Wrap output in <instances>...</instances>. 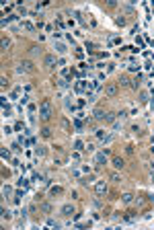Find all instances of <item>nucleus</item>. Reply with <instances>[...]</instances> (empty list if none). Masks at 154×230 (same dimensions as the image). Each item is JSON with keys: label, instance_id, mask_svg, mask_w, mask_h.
Returning <instances> with one entry per match:
<instances>
[{"label": "nucleus", "instance_id": "nucleus-1", "mask_svg": "<svg viewBox=\"0 0 154 230\" xmlns=\"http://www.w3.org/2000/svg\"><path fill=\"white\" fill-rule=\"evenodd\" d=\"M52 115H54L52 101H50V99H43L41 105H39V117H41L43 121H50V119H52Z\"/></svg>", "mask_w": 154, "mask_h": 230}, {"label": "nucleus", "instance_id": "nucleus-2", "mask_svg": "<svg viewBox=\"0 0 154 230\" xmlns=\"http://www.w3.org/2000/svg\"><path fill=\"white\" fill-rule=\"evenodd\" d=\"M95 193H97L99 197H105V195L109 193V187H107V183H105V181H99L97 185H95Z\"/></svg>", "mask_w": 154, "mask_h": 230}, {"label": "nucleus", "instance_id": "nucleus-3", "mask_svg": "<svg viewBox=\"0 0 154 230\" xmlns=\"http://www.w3.org/2000/svg\"><path fill=\"white\" fill-rule=\"evenodd\" d=\"M16 70H19V72H33V64H31L29 60H25V62H21V64H19Z\"/></svg>", "mask_w": 154, "mask_h": 230}, {"label": "nucleus", "instance_id": "nucleus-4", "mask_svg": "<svg viewBox=\"0 0 154 230\" xmlns=\"http://www.w3.org/2000/svg\"><path fill=\"white\" fill-rule=\"evenodd\" d=\"M117 93H119V86H117V84H109V86L105 88V95H107V97H111V99L117 97Z\"/></svg>", "mask_w": 154, "mask_h": 230}, {"label": "nucleus", "instance_id": "nucleus-5", "mask_svg": "<svg viewBox=\"0 0 154 230\" xmlns=\"http://www.w3.org/2000/svg\"><path fill=\"white\" fill-rule=\"evenodd\" d=\"M76 212H74V205L72 203H66V205H62V216H66V218H70V216H74Z\"/></svg>", "mask_w": 154, "mask_h": 230}, {"label": "nucleus", "instance_id": "nucleus-6", "mask_svg": "<svg viewBox=\"0 0 154 230\" xmlns=\"http://www.w3.org/2000/svg\"><path fill=\"white\" fill-rule=\"evenodd\" d=\"M43 64H45V68H47V70H52V68H56V56L47 54V56H45V60H43Z\"/></svg>", "mask_w": 154, "mask_h": 230}, {"label": "nucleus", "instance_id": "nucleus-7", "mask_svg": "<svg viewBox=\"0 0 154 230\" xmlns=\"http://www.w3.org/2000/svg\"><path fill=\"white\" fill-rule=\"evenodd\" d=\"M105 115H107V111H105V109H101V107H97V109H95V113H93V119L103 121V119H105Z\"/></svg>", "mask_w": 154, "mask_h": 230}, {"label": "nucleus", "instance_id": "nucleus-8", "mask_svg": "<svg viewBox=\"0 0 154 230\" xmlns=\"http://www.w3.org/2000/svg\"><path fill=\"white\" fill-rule=\"evenodd\" d=\"M111 163H113L115 169H123V167H125V163H123V158H121V156H113Z\"/></svg>", "mask_w": 154, "mask_h": 230}, {"label": "nucleus", "instance_id": "nucleus-9", "mask_svg": "<svg viewBox=\"0 0 154 230\" xmlns=\"http://www.w3.org/2000/svg\"><path fill=\"white\" fill-rule=\"evenodd\" d=\"M107 163V152L103 150L101 154H97V167H101V165H105Z\"/></svg>", "mask_w": 154, "mask_h": 230}, {"label": "nucleus", "instance_id": "nucleus-10", "mask_svg": "<svg viewBox=\"0 0 154 230\" xmlns=\"http://www.w3.org/2000/svg\"><path fill=\"white\" fill-rule=\"evenodd\" d=\"M95 181V175H84V177H80V183H82V185H89V183H93Z\"/></svg>", "mask_w": 154, "mask_h": 230}, {"label": "nucleus", "instance_id": "nucleus-11", "mask_svg": "<svg viewBox=\"0 0 154 230\" xmlns=\"http://www.w3.org/2000/svg\"><path fill=\"white\" fill-rule=\"evenodd\" d=\"M136 216H138V212H125V216H123V220H125V222H131V220H134Z\"/></svg>", "mask_w": 154, "mask_h": 230}, {"label": "nucleus", "instance_id": "nucleus-12", "mask_svg": "<svg viewBox=\"0 0 154 230\" xmlns=\"http://www.w3.org/2000/svg\"><path fill=\"white\" fill-rule=\"evenodd\" d=\"M103 121H105V123H113V121H115V113H109V111H107V115H105Z\"/></svg>", "mask_w": 154, "mask_h": 230}, {"label": "nucleus", "instance_id": "nucleus-13", "mask_svg": "<svg viewBox=\"0 0 154 230\" xmlns=\"http://www.w3.org/2000/svg\"><path fill=\"white\" fill-rule=\"evenodd\" d=\"M121 201L123 203H131V201H134V195H131V193H123L121 195Z\"/></svg>", "mask_w": 154, "mask_h": 230}, {"label": "nucleus", "instance_id": "nucleus-14", "mask_svg": "<svg viewBox=\"0 0 154 230\" xmlns=\"http://www.w3.org/2000/svg\"><path fill=\"white\" fill-rule=\"evenodd\" d=\"M62 193H64L62 187H52V189H50V195H54V197H56V195H62Z\"/></svg>", "mask_w": 154, "mask_h": 230}, {"label": "nucleus", "instance_id": "nucleus-15", "mask_svg": "<svg viewBox=\"0 0 154 230\" xmlns=\"http://www.w3.org/2000/svg\"><path fill=\"white\" fill-rule=\"evenodd\" d=\"M39 210H41L43 214H50V212H52V205H50V203H41V205H39Z\"/></svg>", "mask_w": 154, "mask_h": 230}, {"label": "nucleus", "instance_id": "nucleus-16", "mask_svg": "<svg viewBox=\"0 0 154 230\" xmlns=\"http://www.w3.org/2000/svg\"><path fill=\"white\" fill-rule=\"evenodd\" d=\"M35 156L43 158V156H45V148H41V146H35Z\"/></svg>", "mask_w": 154, "mask_h": 230}, {"label": "nucleus", "instance_id": "nucleus-17", "mask_svg": "<svg viewBox=\"0 0 154 230\" xmlns=\"http://www.w3.org/2000/svg\"><path fill=\"white\" fill-rule=\"evenodd\" d=\"M82 90H86V82H84V80L76 82V93H82Z\"/></svg>", "mask_w": 154, "mask_h": 230}, {"label": "nucleus", "instance_id": "nucleus-18", "mask_svg": "<svg viewBox=\"0 0 154 230\" xmlns=\"http://www.w3.org/2000/svg\"><path fill=\"white\" fill-rule=\"evenodd\" d=\"M138 101H140V103H146V101H148V93H146V90H140Z\"/></svg>", "mask_w": 154, "mask_h": 230}, {"label": "nucleus", "instance_id": "nucleus-19", "mask_svg": "<svg viewBox=\"0 0 154 230\" xmlns=\"http://www.w3.org/2000/svg\"><path fill=\"white\" fill-rule=\"evenodd\" d=\"M119 84H121V86H129V78H127L125 74H121V76H119Z\"/></svg>", "mask_w": 154, "mask_h": 230}, {"label": "nucleus", "instance_id": "nucleus-20", "mask_svg": "<svg viewBox=\"0 0 154 230\" xmlns=\"http://www.w3.org/2000/svg\"><path fill=\"white\" fill-rule=\"evenodd\" d=\"M10 48V39L8 37H2V52H6Z\"/></svg>", "mask_w": 154, "mask_h": 230}, {"label": "nucleus", "instance_id": "nucleus-21", "mask_svg": "<svg viewBox=\"0 0 154 230\" xmlns=\"http://www.w3.org/2000/svg\"><path fill=\"white\" fill-rule=\"evenodd\" d=\"M19 187H23V189H25V187H29V179L21 177V179H19Z\"/></svg>", "mask_w": 154, "mask_h": 230}, {"label": "nucleus", "instance_id": "nucleus-22", "mask_svg": "<svg viewBox=\"0 0 154 230\" xmlns=\"http://www.w3.org/2000/svg\"><path fill=\"white\" fill-rule=\"evenodd\" d=\"M82 148H84V144H82V140H74V150H76V152H80Z\"/></svg>", "mask_w": 154, "mask_h": 230}, {"label": "nucleus", "instance_id": "nucleus-23", "mask_svg": "<svg viewBox=\"0 0 154 230\" xmlns=\"http://www.w3.org/2000/svg\"><path fill=\"white\" fill-rule=\"evenodd\" d=\"M2 195H4V197H8V195H12V189H10L8 185H4V187H2Z\"/></svg>", "mask_w": 154, "mask_h": 230}, {"label": "nucleus", "instance_id": "nucleus-24", "mask_svg": "<svg viewBox=\"0 0 154 230\" xmlns=\"http://www.w3.org/2000/svg\"><path fill=\"white\" fill-rule=\"evenodd\" d=\"M23 27H25L27 31H35V25H33V23H29V21H25V23H23Z\"/></svg>", "mask_w": 154, "mask_h": 230}, {"label": "nucleus", "instance_id": "nucleus-25", "mask_svg": "<svg viewBox=\"0 0 154 230\" xmlns=\"http://www.w3.org/2000/svg\"><path fill=\"white\" fill-rule=\"evenodd\" d=\"M109 179H111V181H115V183H119V181H121L119 173H111V175H109Z\"/></svg>", "mask_w": 154, "mask_h": 230}, {"label": "nucleus", "instance_id": "nucleus-26", "mask_svg": "<svg viewBox=\"0 0 154 230\" xmlns=\"http://www.w3.org/2000/svg\"><path fill=\"white\" fill-rule=\"evenodd\" d=\"M74 127H76V129H82V127H84L82 121H80V117H74Z\"/></svg>", "mask_w": 154, "mask_h": 230}, {"label": "nucleus", "instance_id": "nucleus-27", "mask_svg": "<svg viewBox=\"0 0 154 230\" xmlns=\"http://www.w3.org/2000/svg\"><path fill=\"white\" fill-rule=\"evenodd\" d=\"M56 50H58V52H60V54H64V52H66V45H64V43H60V41H58V43H56Z\"/></svg>", "mask_w": 154, "mask_h": 230}, {"label": "nucleus", "instance_id": "nucleus-28", "mask_svg": "<svg viewBox=\"0 0 154 230\" xmlns=\"http://www.w3.org/2000/svg\"><path fill=\"white\" fill-rule=\"evenodd\" d=\"M41 136H43V138H50V136H52V129H50V127H43V129H41Z\"/></svg>", "mask_w": 154, "mask_h": 230}, {"label": "nucleus", "instance_id": "nucleus-29", "mask_svg": "<svg viewBox=\"0 0 154 230\" xmlns=\"http://www.w3.org/2000/svg\"><path fill=\"white\" fill-rule=\"evenodd\" d=\"M58 86H60V88H66V86H68V80H66V78H60V80H58Z\"/></svg>", "mask_w": 154, "mask_h": 230}, {"label": "nucleus", "instance_id": "nucleus-30", "mask_svg": "<svg viewBox=\"0 0 154 230\" xmlns=\"http://www.w3.org/2000/svg\"><path fill=\"white\" fill-rule=\"evenodd\" d=\"M62 127H64L66 132H70V123H68V119H62Z\"/></svg>", "mask_w": 154, "mask_h": 230}, {"label": "nucleus", "instance_id": "nucleus-31", "mask_svg": "<svg viewBox=\"0 0 154 230\" xmlns=\"http://www.w3.org/2000/svg\"><path fill=\"white\" fill-rule=\"evenodd\" d=\"M2 158H4V160H8V158H10V152H8L6 148H2Z\"/></svg>", "mask_w": 154, "mask_h": 230}, {"label": "nucleus", "instance_id": "nucleus-32", "mask_svg": "<svg viewBox=\"0 0 154 230\" xmlns=\"http://www.w3.org/2000/svg\"><path fill=\"white\" fill-rule=\"evenodd\" d=\"M115 23H117V25H121V27H123V25H125V19H123V17H117V19H115Z\"/></svg>", "mask_w": 154, "mask_h": 230}, {"label": "nucleus", "instance_id": "nucleus-33", "mask_svg": "<svg viewBox=\"0 0 154 230\" xmlns=\"http://www.w3.org/2000/svg\"><path fill=\"white\" fill-rule=\"evenodd\" d=\"M29 52H31V54H33V56H35V54H39V48H37V45H33V48H31V50H29Z\"/></svg>", "mask_w": 154, "mask_h": 230}, {"label": "nucleus", "instance_id": "nucleus-34", "mask_svg": "<svg viewBox=\"0 0 154 230\" xmlns=\"http://www.w3.org/2000/svg\"><path fill=\"white\" fill-rule=\"evenodd\" d=\"M0 82H2V86H8V78H6V76L0 78Z\"/></svg>", "mask_w": 154, "mask_h": 230}, {"label": "nucleus", "instance_id": "nucleus-35", "mask_svg": "<svg viewBox=\"0 0 154 230\" xmlns=\"http://www.w3.org/2000/svg\"><path fill=\"white\" fill-rule=\"evenodd\" d=\"M152 156H154V146H152Z\"/></svg>", "mask_w": 154, "mask_h": 230}]
</instances>
